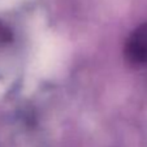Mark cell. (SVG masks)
Returning <instances> with one entry per match:
<instances>
[{
	"label": "cell",
	"mask_w": 147,
	"mask_h": 147,
	"mask_svg": "<svg viewBox=\"0 0 147 147\" xmlns=\"http://www.w3.org/2000/svg\"><path fill=\"white\" fill-rule=\"evenodd\" d=\"M125 55L133 64L147 65V24L138 26L129 35L125 45Z\"/></svg>",
	"instance_id": "1"
}]
</instances>
